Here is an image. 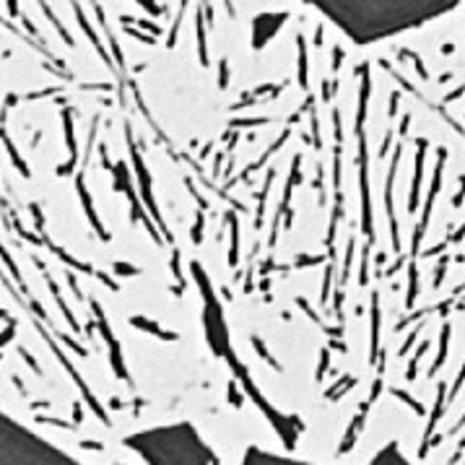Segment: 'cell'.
I'll return each instance as SVG.
<instances>
[{
  "label": "cell",
  "instance_id": "obj_3",
  "mask_svg": "<svg viewBox=\"0 0 465 465\" xmlns=\"http://www.w3.org/2000/svg\"><path fill=\"white\" fill-rule=\"evenodd\" d=\"M231 221H234V216H231ZM237 250H239V231H237V224L231 226V265L237 263Z\"/></svg>",
  "mask_w": 465,
  "mask_h": 465
},
{
  "label": "cell",
  "instance_id": "obj_1",
  "mask_svg": "<svg viewBox=\"0 0 465 465\" xmlns=\"http://www.w3.org/2000/svg\"><path fill=\"white\" fill-rule=\"evenodd\" d=\"M356 42H372L450 11L457 0H309Z\"/></svg>",
  "mask_w": 465,
  "mask_h": 465
},
{
  "label": "cell",
  "instance_id": "obj_5",
  "mask_svg": "<svg viewBox=\"0 0 465 465\" xmlns=\"http://www.w3.org/2000/svg\"><path fill=\"white\" fill-rule=\"evenodd\" d=\"M252 343H255V348H257V354H260V356H263V359H265V361H268V364H271L273 369H278V364H276V361L271 359V354L265 351V346H263V343H260V338H252Z\"/></svg>",
  "mask_w": 465,
  "mask_h": 465
},
{
  "label": "cell",
  "instance_id": "obj_2",
  "mask_svg": "<svg viewBox=\"0 0 465 465\" xmlns=\"http://www.w3.org/2000/svg\"><path fill=\"white\" fill-rule=\"evenodd\" d=\"M133 156H135V151H133ZM135 169L140 172V180H143V187L149 190V177H146V166H143V161H140V156H135ZM149 206H151V211H154V216L161 221V216H159V211H156V206L151 203V198H149Z\"/></svg>",
  "mask_w": 465,
  "mask_h": 465
},
{
  "label": "cell",
  "instance_id": "obj_4",
  "mask_svg": "<svg viewBox=\"0 0 465 465\" xmlns=\"http://www.w3.org/2000/svg\"><path fill=\"white\" fill-rule=\"evenodd\" d=\"M65 135H68L70 154H73V159H76V140H73V120H70V112H65Z\"/></svg>",
  "mask_w": 465,
  "mask_h": 465
}]
</instances>
